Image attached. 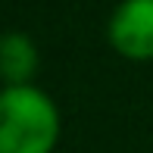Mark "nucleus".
Wrapping results in <instances>:
<instances>
[{"instance_id": "7ed1b4c3", "label": "nucleus", "mask_w": 153, "mask_h": 153, "mask_svg": "<svg viewBox=\"0 0 153 153\" xmlns=\"http://www.w3.org/2000/svg\"><path fill=\"white\" fill-rule=\"evenodd\" d=\"M41 53L38 44L25 31H3L0 34V81L6 88L13 85H31L38 75Z\"/></svg>"}, {"instance_id": "f257e3e1", "label": "nucleus", "mask_w": 153, "mask_h": 153, "mask_svg": "<svg viewBox=\"0 0 153 153\" xmlns=\"http://www.w3.org/2000/svg\"><path fill=\"white\" fill-rule=\"evenodd\" d=\"M59 109L38 85L0 88V153H53Z\"/></svg>"}, {"instance_id": "f03ea898", "label": "nucleus", "mask_w": 153, "mask_h": 153, "mask_svg": "<svg viewBox=\"0 0 153 153\" xmlns=\"http://www.w3.org/2000/svg\"><path fill=\"white\" fill-rule=\"evenodd\" d=\"M106 41L125 59H153V0H122L109 13Z\"/></svg>"}]
</instances>
